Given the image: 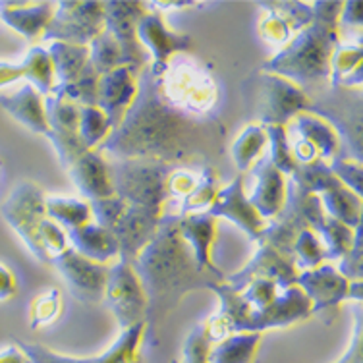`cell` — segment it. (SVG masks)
<instances>
[{
  "label": "cell",
  "instance_id": "cell-55",
  "mask_svg": "<svg viewBox=\"0 0 363 363\" xmlns=\"http://www.w3.org/2000/svg\"><path fill=\"white\" fill-rule=\"evenodd\" d=\"M197 182H199V172L189 170V168L176 167L167 178V196L168 199H184L188 197L194 189H196Z\"/></svg>",
  "mask_w": 363,
  "mask_h": 363
},
{
  "label": "cell",
  "instance_id": "cell-10",
  "mask_svg": "<svg viewBox=\"0 0 363 363\" xmlns=\"http://www.w3.org/2000/svg\"><path fill=\"white\" fill-rule=\"evenodd\" d=\"M147 12L145 2H103V29L116 41L122 66L140 76L149 66V56L135 35L138 21Z\"/></svg>",
  "mask_w": 363,
  "mask_h": 363
},
{
  "label": "cell",
  "instance_id": "cell-42",
  "mask_svg": "<svg viewBox=\"0 0 363 363\" xmlns=\"http://www.w3.org/2000/svg\"><path fill=\"white\" fill-rule=\"evenodd\" d=\"M89 49V64L99 76H105L108 72L122 66V56L116 41L112 39L105 29L87 45Z\"/></svg>",
  "mask_w": 363,
  "mask_h": 363
},
{
  "label": "cell",
  "instance_id": "cell-56",
  "mask_svg": "<svg viewBox=\"0 0 363 363\" xmlns=\"http://www.w3.org/2000/svg\"><path fill=\"white\" fill-rule=\"evenodd\" d=\"M362 2H344L342 12L338 18V33L344 29L356 31L357 37H362Z\"/></svg>",
  "mask_w": 363,
  "mask_h": 363
},
{
  "label": "cell",
  "instance_id": "cell-36",
  "mask_svg": "<svg viewBox=\"0 0 363 363\" xmlns=\"http://www.w3.org/2000/svg\"><path fill=\"white\" fill-rule=\"evenodd\" d=\"M45 211H47V218H50L66 232L91 223L93 217L89 203L70 199V197H47Z\"/></svg>",
  "mask_w": 363,
  "mask_h": 363
},
{
  "label": "cell",
  "instance_id": "cell-58",
  "mask_svg": "<svg viewBox=\"0 0 363 363\" xmlns=\"http://www.w3.org/2000/svg\"><path fill=\"white\" fill-rule=\"evenodd\" d=\"M336 363H362V327H359V323H357L356 335H354V340L350 344L348 352L344 354L340 362Z\"/></svg>",
  "mask_w": 363,
  "mask_h": 363
},
{
  "label": "cell",
  "instance_id": "cell-46",
  "mask_svg": "<svg viewBox=\"0 0 363 363\" xmlns=\"http://www.w3.org/2000/svg\"><path fill=\"white\" fill-rule=\"evenodd\" d=\"M259 6L267 10L265 18L259 23V35H261V39L269 43V45H274V47H286L294 37V31L290 29V26L274 10L267 6L265 2H261Z\"/></svg>",
  "mask_w": 363,
  "mask_h": 363
},
{
  "label": "cell",
  "instance_id": "cell-25",
  "mask_svg": "<svg viewBox=\"0 0 363 363\" xmlns=\"http://www.w3.org/2000/svg\"><path fill=\"white\" fill-rule=\"evenodd\" d=\"M72 182L76 184L79 194L89 201L106 199L114 196L108 178V162L99 151H87L77 159L70 168Z\"/></svg>",
  "mask_w": 363,
  "mask_h": 363
},
{
  "label": "cell",
  "instance_id": "cell-17",
  "mask_svg": "<svg viewBox=\"0 0 363 363\" xmlns=\"http://www.w3.org/2000/svg\"><path fill=\"white\" fill-rule=\"evenodd\" d=\"M207 215H211L213 218H228L230 223L236 224L238 228H242L252 242H257L267 223L259 217L257 211L253 209L247 201L242 176H236L230 184H226L224 188L218 189L215 203L211 205Z\"/></svg>",
  "mask_w": 363,
  "mask_h": 363
},
{
  "label": "cell",
  "instance_id": "cell-7",
  "mask_svg": "<svg viewBox=\"0 0 363 363\" xmlns=\"http://www.w3.org/2000/svg\"><path fill=\"white\" fill-rule=\"evenodd\" d=\"M176 167L149 161H114L108 178L114 196L132 207L162 211L168 199L167 178Z\"/></svg>",
  "mask_w": 363,
  "mask_h": 363
},
{
  "label": "cell",
  "instance_id": "cell-18",
  "mask_svg": "<svg viewBox=\"0 0 363 363\" xmlns=\"http://www.w3.org/2000/svg\"><path fill=\"white\" fill-rule=\"evenodd\" d=\"M253 279L272 280L279 286V290H286L296 284L298 269L294 267V261L271 250L269 245H259L257 253L253 255L252 261L244 269L234 272L232 277H224V282L230 284L238 292H242L245 284Z\"/></svg>",
  "mask_w": 363,
  "mask_h": 363
},
{
  "label": "cell",
  "instance_id": "cell-45",
  "mask_svg": "<svg viewBox=\"0 0 363 363\" xmlns=\"http://www.w3.org/2000/svg\"><path fill=\"white\" fill-rule=\"evenodd\" d=\"M60 311H62V296L56 288H52L31 303V311H29L31 328L37 330L45 325H50L55 319H58Z\"/></svg>",
  "mask_w": 363,
  "mask_h": 363
},
{
  "label": "cell",
  "instance_id": "cell-60",
  "mask_svg": "<svg viewBox=\"0 0 363 363\" xmlns=\"http://www.w3.org/2000/svg\"><path fill=\"white\" fill-rule=\"evenodd\" d=\"M0 168H2V161H0Z\"/></svg>",
  "mask_w": 363,
  "mask_h": 363
},
{
  "label": "cell",
  "instance_id": "cell-28",
  "mask_svg": "<svg viewBox=\"0 0 363 363\" xmlns=\"http://www.w3.org/2000/svg\"><path fill=\"white\" fill-rule=\"evenodd\" d=\"M277 217H282L294 223L301 230L317 232L325 223V211H323L321 197L313 196L300 189L294 182L286 180V197L284 205Z\"/></svg>",
  "mask_w": 363,
  "mask_h": 363
},
{
  "label": "cell",
  "instance_id": "cell-39",
  "mask_svg": "<svg viewBox=\"0 0 363 363\" xmlns=\"http://www.w3.org/2000/svg\"><path fill=\"white\" fill-rule=\"evenodd\" d=\"M111 122L97 106H79L77 135L87 151H97V147L111 135Z\"/></svg>",
  "mask_w": 363,
  "mask_h": 363
},
{
  "label": "cell",
  "instance_id": "cell-43",
  "mask_svg": "<svg viewBox=\"0 0 363 363\" xmlns=\"http://www.w3.org/2000/svg\"><path fill=\"white\" fill-rule=\"evenodd\" d=\"M265 133L267 145H269V151L265 153L267 161L271 162L280 174L290 176L298 168V164H296V161L292 159V153H290L286 126H265Z\"/></svg>",
  "mask_w": 363,
  "mask_h": 363
},
{
  "label": "cell",
  "instance_id": "cell-53",
  "mask_svg": "<svg viewBox=\"0 0 363 363\" xmlns=\"http://www.w3.org/2000/svg\"><path fill=\"white\" fill-rule=\"evenodd\" d=\"M211 344L205 335V327L197 325L189 333L188 340L184 344L182 359H172V363H207V354H209Z\"/></svg>",
  "mask_w": 363,
  "mask_h": 363
},
{
  "label": "cell",
  "instance_id": "cell-29",
  "mask_svg": "<svg viewBox=\"0 0 363 363\" xmlns=\"http://www.w3.org/2000/svg\"><path fill=\"white\" fill-rule=\"evenodd\" d=\"M0 106L33 133H49L43 97L29 84L23 85L14 95H0Z\"/></svg>",
  "mask_w": 363,
  "mask_h": 363
},
{
  "label": "cell",
  "instance_id": "cell-4",
  "mask_svg": "<svg viewBox=\"0 0 363 363\" xmlns=\"http://www.w3.org/2000/svg\"><path fill=\"white\" fill-rule=\"evenodd\" d=\"M161 97L176 111L194 118L209 120L218 105V85L207 66L176 55L157 77Z\"/></svg>",
  "mask_w": 363,
  "mask_h": 363
},
{
  "label": "cell",
  "instance_id": "cell-59",
  "mask_svg": "<svg viewBox=\"0 0 363 363\" xmlns=\"http://www.w3.org/2000/svg\"><path fill=\"white\" fill-rule=\"evenodd\" d=\"M0 363H29L26 356L21 354L16 346H8V348L0 350Z\"/></svg>",
  "mask_w": 363,
  "mask_h": 363
},
{
  "label": "cell",
  "instance_id": "cell-51",
  "mask_svg": "<svg viewBox=\"0 0 363 363\" xmlns=\"http://www.w3.org/2000/svg\"><path fill=\"white\" fill-rule=\"evenodd\" d=\"M354 234V244L350 252L340 259L336 271L342 274L348 282H362L363 277V255H362V224L357 226Z\"/></svg>",
  "mask_w": 363,
  "mask_h": 363
},
{
  "label": "cell",
  "instance_id": "cell-2",
  "mask_svg": "<svg viewBox=\"0 0 363 363\" xmlns=\"http://www.w3.org/2000/svg\"><path fill=\"white\" fill-rule=\"evenodd\" d=\"M178 215H162L151 242L132 261L147 298L145 336L157 342V328L172 309L194 290L220 282L209 272L199 271L196 257L178 228Z\"/></svg>",
  "mask_w": 363,
  "mask_h": 363
},
{
  "label": "cell",
  "instance_id": "cell-16",
  "mask_svg": "<svg viewBox=\"0 0 363 363\" xmlns=\"http://www.w3.org/2000/svg\"><path fill=\"white\" fill-rule=\"evenodd\" d=\"M311 317V303L300 288L290 286L280 290L279 296L267 308L252 311L244 333H263L269 328H286Z\"/></svg>",
  "mask_w": 363,
  "mask_h": 363
},
{
  "label": "cell",
  "instance_id": "cell-52",
  "mask_svg": "<svg viewBox=\"0 0 363 363\" xmlns=\"http://www.w3.org/2000/svg\"><path fill=\"white\" fill-rule=\"evenodd\" d=\"M91 215L95 218L99 226H103L106 230H112V226L116 224L122 213L126 209V203L118 199L116 196L106 197V199H97V201H89Z\"/></svg>",
  "mask_w": 363,
  "mask_h": 363
},
{
  "label": "cell",
  "instance_id": "cell-49",
  "mask_svg": "<svg viewBox=\"0 0 363 363\" xmlns=\"http://www.w3.org/2000/svg\"><path fill=\"white\" fill-rule=\"evenodd\" d=\"M47 138H49L50 143L55 145L56 155H58V159H60V162H62L66 168H70L82 155L87 153V149L84 147V143H82L77 133L49 132L47 133Z\"/></svg>",
  "mask_w": 363,
  "mask_h": 363
},
{
  "label": "cell",
  "instance_id": "cell-34",
  "mask_svg": "<svg viewBox=\"0 0 363 363\" xmlns=\"http://www.w3.org/2000/svg\"><path fill=\"white\" fill-rule=\"evenodd\" d=\"M319 197H321L323 211L328 218L342 223L352 230H356L362 224V197H357L354 191H350L344 186H336Z\"/></svg>",
  "mask_w": 363,
  "mask_h": 363
},
{
  "label": "cell",
  "instance_id": "cell-31",
  "mask_svg": "<svg viewBox=\"0 0 363 363\" xmlns=\"http://www.w3.org/2000/svg\"><path fill=\"white\" fill-rule=\"evenodd\" d=\"M288 130L306 138L317 149V155L321 161L330 162L335 157L340 155V141H338L335 130L328 126L325 120L317 118L311 112H300L288 124Z\"/></svg>",
  "mask_w": 363,
  "mask_h": 363
},
{
  "label": "cell",
  "instance_id": "cell-9",
  "mask_svg": "<svg viewBox=\"0 0 363 363\" xmlns=\"http://www.w3.org/2000/svg\"><path fill=\"white\" fill-rule=\"evenodd\" d=\"M41 41L87 47L103 31V2H58Z\"/></svg>",
  "mask_w": 363,
  "mask_h": 363
},
{
  "label": "cell",
  "instance_id": "cell-13",
  "mask_svg": "<svg viewBox=\"0 0 363 363\" xmlns=\"http://www.w3.org/2000/svg\"><path fill=\"white\" fill-rule=\"evenodd\" d=\"M145 338V323L122 330L118 340L106 350L105 354L95 357H70L56 354L41 344L16 340L14 346L26 356L29 363H141L140 346Z\"/></svg>",
  "mask_w": 363,
  "mask_h": 363
},
{
  "label": "cell",
  "instance_id": "cell-32",
  "mask_svg": "<svg viewBox=\"0 0 363 363\" xmlns=\"http://www.w3.org/2000/svg\"><path fill=\"white\" fill-rule=\"evenodd\" d=\"M55 74V85H70L82 76L89 64V49L66 45V43H50L47 47ZM52 85V87H55Z\"/></svg>",
  "mask_w": 363,
  "mask_h": 363
},
{
  "label": "cell",
  "instance_id": "cell-1",
  "mask_svg": "<svg viewBox=\"0 0 363 363\" xmlns=\"http://www.w3.org/2000/svg\"><path fill=\"white\" fill-rule=\"evenodd\" d=\"M224 126L176 111L161 97L149 66L138 76V93L118 126L97 147L116 161H149L168 167L209 161L223 151Z\"/></svg>",
  "mask_w": 363,
  "mask_h": 363
},
{
  "label": "cell",
  "instance_id": "cell-37",
  "mask_svg": "<svg viewBox=\"0 0 363 363\" xmlns=\"http://www.w3.org/2000/svg\"><path fill=\"white\" fill-rule=\"evenodd\" d=\"M218 189H220V180H218L217 170L213 167H203L199 170V182L196 189L184 197L180 203V209L176 215L188 217V215H201L211 209V205L215 203Z\"/></svg>",
  "mask_w": 363,
  "mask_h": 363
},
{
  "label": "cell",
  "instance_id": "cell-14",
  "mask_svg": "<svg viewBox=\"0 0 363 363\" xmlns=\"http://www.w3.org/2000/svg\"><path fill=\"white\" fill-rule=\"evenodd\" d=\"M135 35H138L141 47L149 50L153 56V62L149 64V70L155 77L161 76L172 56L188 52L194 47L191 37L170 31L162 20V14H159L157 10H151L149 6H147L145 14L141 16L140 21H138Z\"/></svg>",
  "mask_w": 363,
  "mask_h": 363
},
{
  "label": "cell",
  "instance_id": "cell-38",
  "mask_svg": "<svg viewBox=\"0 0 363 363\" xmlns=\"http://www.w3.org/2000/svg\"><path fill=\"white\" fill-rule=\"evenodd\" d=\"M288 180L294 182L296 186L308 194L313 196H321L328 189L336 188V186H342L340 182L336 180V176L330 172L328 162L325 161H313L309 164H300V167L294 170L292 174L288 176Z\"/></svg>",
  "mask_w": 363,
  "mask_h": 363
},
{
  "label": "cell",
  "instance_id": "cell-30",
  "mask_svg": "<svg viewBox=\"0 0 363 363\" xmlns=\"http://www.w3.org/2000/svg\"><path fill=\"white\" fill-rule=\"evenodd\" d=\"M363 49L357 43H338L330 55L328 84L344 89H362Z\"/></svg>",
  "mask_w": 363,
  "mask_h": 363
},
{
  "label": "cell",
  "instance_id": "cell-19",
  "mask_svg": "<svg viewBox=\"0 0 363 363\" xmlns=\"http://www.w3.org/2000/svg\"><path fill=\"white\" fill-rule=\"evenodd\" d=\"M162 211L145 209V207H132L126 205L122 217L112 226V234L118 244L120 259H126L132 263L138 253L145 247L157 232Z\"/></svg>",
  "mask_w": 363,
  "mask_h": 363
},
{
  "label": "cell",
  "instance_id": "cell-21",
  "mask_svg": "<svg viewBox=\"0 0 363 363\" xmlns=\"http://www.w3.org/2000/svg\"><path fill=\"white\" fill-rule=\"evenodd\" d=\"M138 93V76L126 66L99 77L97 108L111 122L112 130L118 126Z\"/></svg>",
  "mask_w": 363,
  "mask_h": 363
},
{
  "label": "cell",
  "instance_id": "cell-57",
  "mask_svg": "<svg viewBox=\"0 0 363 363\" xmlns=\"http://www.w3.org/2000/svg\"><path fill=\"white\" fill-rule=\"evenodd\" d=\"M16 292H18V280H16L14 272L0 263V301L14 298Z\"/></svg>",
  "mask_w": 363,
  "mask_h": 363
},
{
  "label": "cell",
  "instance_id": "cell-50",
  "mask_svg": "<svg viewBox=\"0 0 363 363\" xmlns=\"http://www.w3.org/2000/svg\"><path fill=\"white\" fill-rule=\"evenodd\" d=\"M240 294H242L245 303L252 308V311H259V309L267 308L279 296V286L272 280L253 279L245 284V288Z\"/></svg>",
  "mask_w": 363,
  "mask_h": 363
},
{
  "label": "cell",
  "instance_id": "cell-15",
  "mask_svg": "<svg viewBox=\"0 0 363 363\" xmlns=\"http://www.w3.org/2000/svg\"><path fill=\"white\" fill-rule=\"evenodd\" d=\"M55 269L62 274L72 296L82 303H99L105 300L108 265H99L89 259L82 257L72 247L50 261Z\"/></svg>",
  "mask_w": 363,
  "mask_h": 363
},
{
  "label": "cell",
  "instance_id": "cell-3",
  "mask_svg": "<svg viewBox=\"0 0 363 363\" xmlns=\"http://www.w3.org/2000/svg\"><path fill=\"white\" fill-rule=\"evenodd\" d=\"M342 4L344 2H311V23L298 31L292 41L271 60H267L261 66V72L284 77L303 93L328 82L330 55L340 43L338 18Z\"/></svg>",
  "mask_w": 363,
  "mask_h": 363
},
{
  "label": "cell",
  "instance_id": "cell-47",
  "mask_svg": "<svg viewBox=\"0 0 363 363\" xmlns=\"http://www.w3.org/2000/svg\"><path fill=\"white\" fill-rule=\"evenodd\" d=\"M265 4L286 21L294 35L303 28H308L313 20L311 2H265Z\"/></svg>",
  "mask_w": 363,
  "mask_h": 363
},
{
  "label": "cell",
  "instance_id": "cell-11",
  "mask_svg": "<svg viewBox=\"0 0 363 363\" xmlns=\"http://www.w3.org/2000/svg\"><path fill=\"white\" fill-rule=\"evenodd\" d=\"M106 306L116 317L122 330L145 323L147 298L140 279L135 277L132 263L126 259H116L114 265L108 267L105 300Z\"/></svg>",
  "mask_w": 363,
  "mask_h": 363
},
{
  "label": "cell",
  "instance_id": "cell-44",
  "mask_svg": "<svg viewBox=\"0 0 363 363\" xmlns=\"http://www.w3.org/2000/svg\"><path fill=\"white\" fill-rule=\"evenodd\" d=\"M294 267L301 271H311L325 265V250L319 236L313 230H301L294 242Z\"/></svg>",
  "mask_w": 363,
  "mask_h": 363
},
{
  "label": "cell",
  "instance_id": "cell-8",
  "mask_svg": "<svg viewBox=\"0 0 363 363\" xmlns=\"http://www.w3.org/2000/svg\"><path fill=\"white\" fill-rule=\"evenodd\" d=\"M0 213L18 236L23 240V244L28 245V250L33 253V257L39 263L50 265L49 255L45 253L39 238V226L47 218L45 211V196L41 188L33 182H20L6 201L2 203Z\"/></svg>",
  "mask_w": 363,
  "mask_h": 363
},
{
  "label": "cell",
  "instance_id": "cell-22",
  "mask_svg": "<svg viewBox=\"0 0 363 363\" xmlns=\"http://www.w3.org/2000/svg\"><path fill=\"white\" fill-rule=\"evenodd\" d=\"M255 188L247 196V201L263 220H271L280 213L286 197V176L280 174L263 155L252 168Z\"/></svg>",
  "mask_w": 363,
  "mask_h": 363
},
{
  "label": "cell",
  "instance_id": "cell-33",
  "mask_svg": "<svg viewBox=\"0 0 363 363\" xmlns=\"http://www.w3.org/2000/svg\"><path fill=\"white\" fill-rule=\"evenodd\" d=\"M259 344V333H238L209 348L207 363H253L257 357Z\"/></svg>",
  "mask_w": 363,
  "mask_h": 363
},
{
  "label": "cell",
  "instance_id": "cell-26",
  "mask_svg": "<svg viewBox=\"0 0 363 363\" xmlns=\"http://www.w3.org/2000/svg\"><path fill=\"white\" fill-rule=\"evenodd\" d=\"M52 14V2H0V20L28 41L41 39Z\"/></svg>",
  "mask_w": 363,
  "mask_h": 363
},
{
  "label": "cell",
  "instance_id": "cell-40",
  "mask_svg": "<svg viewBox=\"0 0 363 363\" xmlns=\"http://www.w3.org/2000/svg\"><path fill=\"white\" fill-rule=\"evenodd\" d=\"M315 234L321 240L323 250H325V261H340L354 244V234L356 232L348 228V226H344L342 223L327 217L321 228Z\"/></svg>",
  "mask_w": 363,
  "mask_h": 363
},
{
  "label": "cell",
  "instance_id": "cell-20",
  "mask_svg": "<svg viewBox=\"0 0 363 363\" xmlns=\"http://www.w3.org/2000/svg\"><path fill=\"white\" fill-rule=\"evenodd\" d=\"M209 290L217 292V296L220 298V309L211 317L209 321L203 323L209 344H217L228 336L244 333L252 308L245 303L242 294L226 282H215V284H211Z\"/></svg>",
  "mask_w": 363,
  "mask_h": 363
},
{
  "label": "cell",
  "instance_id": "cell-35",
  "mask_svg": "<svg viewBox=\"0 0 363 363\" xmlns=\"http://www.w3.org/2000/svg\"><path fill=\"white\" fill-rule=\"evenodd\" d=\"M267 133L265 128L259 124H247L245 130L232 143V161L240 172H245L265 155Z\"/></svg>",
  "mask_w": 363,
  "mask_h": 363
},
{
  "label": "cell",
  "instance_id": "cell-27",
  "mask_svg": "<svg viewBox=\"0 0 363 363\" xmlns=\"http://www.w3.org/2000/svg\"><path fill=\"white\" fill-rule=\"evenodd\" d=\"M68 245L82 257L89 259L99 265H108L111 261L120 257L116 238L111 230H106L97 223H87L79 228L66 232Z\"/></svg>",
  "mask_w": 363,
  "mask_h": 363
},
{
  "label": "cell",
  "instance_id": "cell-54",
  "mask_svg": "<svg viewBox=\"0 0 363 363\" xmlns=\"http://www.w3.org/2000/svg\"><path fill=\"white\" fill-rule=\"evenodd\" d=\"M39 238H41V244L45 253L49 255V259L60 255L62 252H66L70 245H68V236H66V230L60 228L58 224L52 223L50 218H45L39 226Z\"/></svg>",
  "mask_w": 363,
  "mask_h": 363
},
{
  "label": "cell",
  "instance_id": "cell-6",
  "mask_svg": "<svg viewBox=\"0 0 363 363\" xmlns=\"http://www.w3.org/2000/svg\"><path fill=\"white\" fill-rule=\"evenodd\" d=\"M327 122L340 141V157L362 164V89L330 85L317 99H309V111Z\"/></svg>",
  "mask_w": 363,
  "mask_h": 363
},
{
  "label": "cell",
  "instance_id": "cell-41",
  "mask_svg": "<svg viewBox=\"0 0 363 363\" xmlns=\"http://www.w3.org/2000/svg\"><path fill=\"white\" fill-rule=\"evenodd\" d=\"M45 118L49 124V132L77 133L79 126V106L66 101V99L47 95L43 99Z\"/></svg>",
  "mask_w": 363,
  "mask_h": 363
},
{
  "label": "cell",
  "instance_id": "cell-48",
  "mask_svg": "<svg viewBox=\"0 0 363 363\" xmlns=\"http://www.w3.org/2000/svg\"><path fill=\"white\" fill-rule=\"evenodd\" d=\"M330 172L336 176V180L342 184L344 188H348L350 191H354L357 197H362V184H363V172L362 164L356 161H350L344 157H335L333 161L328 162Z\"/></svg>",
  "mask_w": 363,
  "mask_h": 363
},
{
  "label": "cell",
  "instance_id": "cell-23",
  "mask_svg": "<svg viewBox=\"0 0 363 363\" xmlns=\"http://www.w3.org/2000/svg\"><path fill=\"white\" fill-rule=\"evenodd\" d=\"M178 228H180V236L184 238V242L189 245V250L194 253L199 271L209 272L215 279L224 282V272L215 267L213 257H211V250L217 240V218H213L207 213L188 215V217H180Z\"/></svg>",
  "mask_w": 363,
  "mask_h": 363
},
{
  "label": "cell",
  "instance_id": "cell-12",
  "mask_svg": "<svg viewBox=\"0 0 363 363\" xmlns=\"http://www.w3.org/2000/svg\"><path fill=\"white\" fill-rule=\"evenodd\" d=\"M296 286L306 294L311 303V315H328L344 300H362V282H348L333 265H321L311 271L298 272Z\"/></svg>",
  "mask_w": 363,
  "mask_h": 363
},
{
  "label": "cell",
  "instance_id": "cell-5",
  "mask_svg": "<svg viewBox=\"0 0 363 363\" xmlns=\"http://www.w3.org/2000/svg\"><path fill=\"white\" fill-rule=\"evenodd\" d=\"M242 87L247 106L253 111L252 118L257 120L259 126H286L300 112L309 111L308 93L274 74H252Z\"/></svg>",
  "mask_w": 363,
  "mask_h": 363
},
{
  "label": "cell",
  "instance_id": "cell-24",
  "mask_svg": "<svg viewBox=\"0 0 363 363\" xmlns=\"http://www.w3.org/2000/svg\"><path fill=\"white\" fill-rule=\"evenodd\" d=\"M18 79H28L29 85L41 95L47 97L55 85V74L50 56L45 47H31L26 58L20 64L0 62V87L14 84Z\"/></svg>",
  "mask_w": 363,
  "mask_h": 363
}]
</instances>
